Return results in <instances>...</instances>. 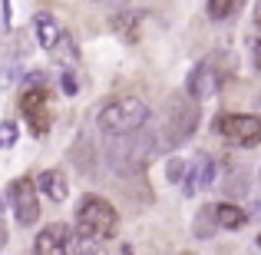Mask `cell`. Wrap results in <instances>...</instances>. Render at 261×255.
Listing matches in <instances>:
<instances>
[{
  "label": "cell",
  "mask_w": 261,
  "mask_h": 255,
  "mask_svg": "<svg viewBox=\"0 0 261 255\" xmlns=\"http://www.w3.org/2000/svg\"><path fill=\"white\" fill-rule=\"evenodd\" d=\"M43 83H46V77H43V73H30V77L23 80V86H43Z\"/></svg>",
  "instance_id": "cell-21"
},
{
  "label": "cell",
  "mask_w": 261,
  "mask_h": 255,
  "mask_svg": "<svg viewBox=\"0 0 261 255\" xmlns=\"http://www.w3.org/2000/svg\"><path fill=\"white\" fill-rule=\"evenodd\" d=\"M7 199H10V209L17 216L20 225H33L40 219V202H37V182L30 176H20L7 186Z\"/></svg>",
  "instance_id": "cell-6"
},
{
  "label": "cell",
  "mask_w": 261,
  "mask_h": 255,
  "mask_svg": "<svg viewBox=\"0 0 261 255\" xmlns=\"http://www.w3.org/2000/svg\"><path fill=\"white\" fill-rule=\"evenodd\" d=\"M166 179H169V182H178V179H185V163H182V159H169Z\"/></svg>",
  "instance_id": "cell-19"
},
{
  "label": "cell",
  "mask_w": 261,
  "mask_h": 255,
  "mask_svg": "<svg viewBox=\"0 0 261 255\" xmlns=\"http://www.w3.org/2000/svg\"><path fill=\"white\" fill-rule=\"evenodd\" d=\"M255 27H261V0H258V7H255Z\"/></svg>",
  "instance_id": "cell-25"
},
{
  "label": "cell",
  "mask_w": 261,
  "mask_h": 255,
  "mask_svg": "<svg viewBox=\"0 0 261 255\" xmlns=\"http://www.w3.org/2000/svg\"><path fill=\"white\" fill-rule=\"evenodd\" d=\"M66 255H99V242L80 236V232H70V242H66Z\"/></svg>",
  "instance_id": "cell-15"
},
{
  "label": "cell",
  "mask_w": 261,
  "mask_h": 255,
  "mask_svg": "<svg viewBox=\"0 0 261 255\" xmlns=\"http://www.w3.org/2000/svg\"><path fill=\"white\" fill-rule=\"evenodd\" d=\"M198 126V106L189 100H169L166 113V143H185Z\"/></svg>",
  "instance_id": "cell-7"
},
{
  "label": "cell",
  "mask_w": 261,
  "mask_h": 255,
  "mask_svg": "<svg viewBox=\"0 0 261 255\" xmlns=\"http://www.w3.org/2000/svg\"><path fill=\"white\" fill-rule=\"evenodd\" d=\"M20 113H23V120L30 123V133L33 136H46L50 133V93H46V86H27L23 93H20Z\"/></svg>",
  "instance_id": "cell-5"
},
{
  "label": "cell",
  "mask_w": 261,
  "mask_h": 255,
  "mask_svg": "<svg viewBox=\"0 0 261 255\" xmlns=\"http://www.w3.org/2000/svg\"><path fill=\"white\" fill-rule=\"evenodd\" d=\"M238 10V0H208V17L212 20H228Z\"/></svg>",
  "instance_id": "cell-16"
},
{
  "label": "cell",
  "mask_w": 261,
  "mask_h": 255,
  "mask_svg": "<svg viewBox=\"0 0 261 255\" xmlns=\"http://www.w3.org/2000/svg\"><path fill=\"white\" fill-rule=\"evenodd\" d=\"M113 24H116V30H119L126 40H136V13H119Z\"/></svg>",
  "instance_id": "cell-17"
},
{
  "label": "cell",
  "mask_w": 261,
  "mask_h": 255,
  "mask_svg": "<svg viewBox=\"0 0 261 255\" xmlns=\"http://www.w3.org/2000/svg\"><path fill=\"white\" fill-rule=\"evenodd\" d=\"M116 225H119V212H116L106 199L86 196L83 205H80V212H76V229L73 232L93 239V242H102V239L116 236Z\"/></svg>",
  "instance_id": "cell-3"
},
{
  "label": "cell",
  "mask_w": 261,
  "mask_h": 255,
  "mask_svg": "<svg viewBox=\"0 0 261 255\" xmlns=\"http://www.w3.org/2000/svg\"><path fill=\"white\" fill-rule=\"evenodd\" d=\"M7 242V225H4V202H0V245Z\"/></svg>",
  "instance_id": "cell-23"
},
{
  "label": "cell",
  "mask_w": 261,
  "mask_h": 255,
  "mask_svg": "<svg viewBox=\"0 0 261 255\" xmlns=\"http://www.w3.org/2000/svg\"><path fill=\"white\" fill-rule=\"evenodd\" d=\"M185 172H189V179H185V196H195L202 186L212 182L215 163H212V156H198L195 163H185Z\"/></svg>",
  "instance_id": "cell-11"
},
{
  "label": "cell",
  "mask_w": 261,
  "mask_h": 255,
  "mask_svg": "<svg viewBox=\"0 0 261 255\" xmlns=\"http://www.w3.org/2000/svg\"><path fill=\"white\" fill-rule=\"evenodd\" d=\"M215 222H218V229H245V225H248V216H245L242 205L222 202V205H215Z\"/></svg>",
  "instance_id": "cell-13"
},
{
  "label": "cell",
  "mask_w": 261,
  "mask_h": 255,
  "mask_svg": "<svg viewBox=\"0 0 261 255\" xmlns=\"http://www.w3.org/2000/svg\"><path fill=\"white\" fill-rule=\"evenodd\" d=\"M215 129L231 143V146H261V116H248V113H225L215 120Z\"/></svg>",
  "instance_id": "cell-4"
},
{
  "label": "cell",
  "mask_w": 261,
  "mask_h": 255,
  "mask_svg": "<svg viewBox=\"0 0 261 255\" xmlns=\"http://www.w3.org/2000/svg\"><path fill=\"white\" fill-rule=\"evenodd\" d=\"M218 83H222V73L215 70V60H205V63H198L195 70L189 73V96L192 100H208V96H215Z\"/></svg>",
  "instance_id": "cell-8"
},
{
  "label": "cell",
  "mask_w": 261,
  "mask_h": 255,
  "mask_svg": "<svg viewBox=\"0 0 261 255\" xmlns=\"http://www.w3.org/2000/svg\"><path fill=\"white\" fill-rule=\"evenodd\" d=\"M122 255H133V245H122Z\"/></svg>",
  "instance_id": "cell-26"
},
{
  "label": "cell",
  "mask_w": 261,
  "mask_h": 255,
  "mask_svg": "<svg viewBox=\"0 0 261 255\" xmlns=\"http://www.w3.org/2000/svg\"><path fill=\"white\" fill-rule=\"evenodd\" d=\"M251 53H255V70H261V40L251 43Z\"/></svg>",
  "instance_id": "cell-22"
},
{
  "label": "cell",
  "mask_w": 261,
  "mask_h": 255,
  "mask_svg": "<svg viewBox=\"0 0 261 255\" xmlns=\"http://www.w3.org/2000/svg\"><path fill=\"white\" fill-rule=\"evenodd\" d=\"M215 229H218V222H215V205H205V209H198L195 222H192V232H195V239H208Z\"/></svg>",
  "instance_id": "cell-14"
},
{
  "label": "cell",
  "mask_w": 261,
  "mask_h": 255,
  "mask_svg": "<svg viewBox=\"0 0 261 255\" xmlns=\"http://www.w3.org/2000/svg\"><path fill=\"white\" fill-rule=\"evenodd\" d=\"M109 146H106V163L113 166V172L119 176H136L149 166V159L155 156V136L152 133H126V136H109Z\"/></svg>",
  "instance_id": "cell-1"
},
{
  "label": "cell",
  "mask_w": 261,
  "mask_h": 255,
  "mask_svg": "<svg viewBox=\"0 0 261 255\" xmlns=\"http://www.w3.org/2000/svg\"><path fill=\"white\" fill-rule=\"evenodd\" d=\"M17 143V126L13 123H0V149H10Z\"/></svg>",
  "instance_id": "cell-18"
},
{
  "label": "cell",
  "mask_w": 261,
  "mask_h": 255,
  "mask_svg": "<svg viewBox=\"0 0 261 255\" xmlns=\"http://www.w3.org/2000/svg\"><path fill=\"white\" fill-rule=\"evenodd\" d=\"M33 30H37V43L43 47V50H60V43H63V27L57 24V17L53 13H37V20H33Z\"/></svg>",
  "instance_id": "cell-10"
},
{
  "label": "cell",
  "mask_w": 261,
  "mask_h": 255,
  "mask_svg": "<svg viewBox=\"0 0 261 255\" xmlns=\"http://www.w3.org/2000/svg\"><path fill=\"white\" fill-rule=\"evenodd\" d=\"M63 93H66V96H76V93H80V83H76V77H73L70 70L63 73Z\"/></svg>",
  "instance_id": "cell-20"
},
{
  "label": "cell",
  "mask_w": 261,
  "mask_h": 255,
  "mask_svg": "<svg viewBox=\"0 0 261 255\" xmlns=\"http://www.w3.org/2000/svg\"><path fill=\"white\" fill-rule=\"evenodd\" d=\"M149 120V106L139 100V96H116L109 100L106 106L99 109L96 123L106 136H126V133H136L142 129Z\"/></svg>",
  "instance_id": "cell-2"
},
{
  "label": "cell",
  "mask_w": 261,
  "mask_h": 255,
  "mask_svg": "<svg viewBox=\"0 0 261 255\" xmlns=\"http://www.w3.org/2000/svg\"><path fill=\"white\" fill-rule=\"evenodd\" d=\"M258 106H261V96H258Z\"/></svg>",
  "instance_id": "cell-27"
},
{
  "label": "cell",
  "mask_w": 261,
  "mask_h": 255,
  "mask_svg": "<svg viewBox=\"0 0 261 255\" xmlns=\"http://www.w3.org/2000/svg\"><path fill=\"white\" fill-rule=\"evenodd\" d=\"M66 242H70V229L63 222H53L33 239V255H66Z\"/></svg>",
  "instance_id": "cell-9"
},
{
  "label": "cell",
  "mask_w": 261,
  "mask_h": 255,
  "mask_svg": "<svg viewBox=\"0 0 261 255\" xmlns=\"http://www.w3.org/2000/svg\"><path fill=\"white\" fill-rule=\"evenodd\" d=\"M4 20H7V27H10V0H4Z\"/></svg>",
  "instance_id": "cell-24"
},
{
  "label": "cell",
  "mask_w": 261,
  "mask_h": 255,
  "mask_svg": "<svg viewBox=\"0 0 261 255\" xmlns=\"http://www.w3.org/2000/svg\"><path fill=\"white\" fill-rule=\"evenodd\" d=\"M37 189L46 192L53 202H63L66 192H70V186H66V176L60 169H46V172H40V176H37Z\"/></svg>",
  "instance_id": "cell-12"
}]
</instances>
